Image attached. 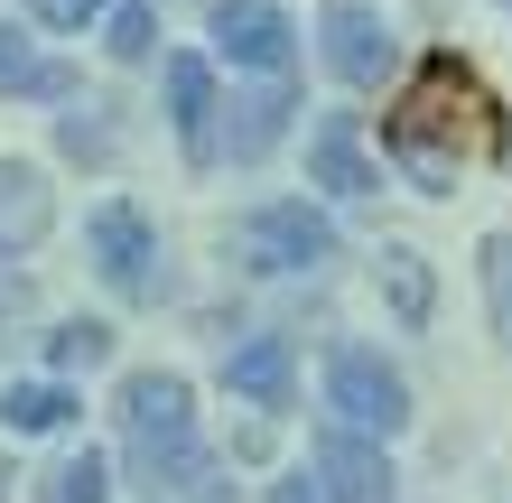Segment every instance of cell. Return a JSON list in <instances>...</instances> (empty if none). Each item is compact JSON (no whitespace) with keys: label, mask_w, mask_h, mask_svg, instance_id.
Listing matches in <instances>:
<instances>
[{"label":"cell","mask_w":512,"mask_h":503,"mask_svg":"<svg viewBox=\"0 0 512 503\" xmlns=\"http://www.w3.org/2000/svg\"><path fill=\"white\" fill-rule=\"evenodd\" d=\"M308 168H317V187H336V196H364V187H373V159H364V140H354L345 112H326V122H317Z\"/></svg>","instance_id":"11"},{"label":"cell","mask_w":512,"mask_h":503,"mask_svg":"<svg viewBox=\"0 0 512 503\" xmlns=\"http://www.w3.org/2000/svg\"><path fill=\"white\" fill-rule=\"evenodd\" d=\"M168 103H177L187 150L215 159V66H205V56H168Z\"/></svg>","instance_id":"10"},{"label":"cell","mask_w":512,"mask_h":503,"mask_svg":"<svg viewBox=\"0 0 512 503\" xmlns=\"http://www.w3.org/2000/svg\"><path fill=\"white\" fill-rule=\"evenodd\" d=\"M215 47L233 66L270 75V84H289V66H298V28L270 10V0H215Z\"/></svg>","instance_id":"5"},{"label":"cell","mask_w":512,"mask_h":503,"mask_svg":"<svg viewBox=\"0 0 512 503\" xmlns=\"http://www.w3.org/2000/svg\"><path fill=\"white\" fill-rule=\"evenodd\" d=\"M289 122V84H261V94H233V131L215 140V159H261Z\"/></svg>","instance_id":"12"},{"label":"cell","mask_w":512,"mask_h":503,"mask_svg":"<svg viewBox=\"0 0 512 503\" xmlns=\"http://www.w3.org/2000/svg\"><path fill=\"white\" fill-rule=\"evenodd\" d=\"M382 150L401 159L429 196H447L457 168H485V159L512 150V122H503V103L485 94V75H475L466 56H419L410 84L382 112Z\"/></svg>","instance_id":"1"},{"label":"cell","mask_w":512,"mask_h":503,"mask_svg":"<svg viewBox=\"0 0 512 503\" xmlns=\"http://www.w3.org/2000/svg\"><path fill=\"white\" fill-rule=\"evenodd\" d=\"M47 354H56V373H94L103 354H112V327L75 317V327H56V336H47Z\"/></svg>","instance_id":"18"},{"label":"cell","mask_w":512,"mask_h":503,"mask_svg":"<svg viewBox=\"0 0 512 503\" xmlns=\"http://www.w3.org/2000/svg\"><path fill=\"white\" fill-rule=\"evenodd\" d=\"M84 243H94V261H103V280L122 289V299H159L168 289V261H159V233H149V215L140 205H103L94 224H84Z\"/></svg>","instance_id":"4"},{"label":"cell","mask_w":512,"mask_h":503,"mask_svg":"<svg viewBox=\"0 0 512 503\" xmlns=\"http://www.w3.org/2000/svg\"><path fill=\"white\" fill-rule=\"evenodd\" d=\"M326 410L345 420V438H364V429H373V438H391V429L410 420V382L391 373L373 345H345L336 364H326Z\"/></svg>","instance_id":"3"},{"label":"cell","mask_w":512,"mask_h":503,"mask_svg":"<svg viewBox=\"0 0 512 503\" xmlns=\"http://www.w3.org/2000/svg\"><path fill=\"white\" fill-rule=\"evenodd\" d=\"M56 140H66L75 159H103V150H112V131L94 122V112H66V131H56Z\"/></svg>","instance_id":"21"},{"label":"cell","mask_w":512,"mask_h":503,"mask_svg":"<svg viewBox=\"0 0 512 503\" xmlns=\"http://www.w3.org/2000/svg\"><path fill=\"white\" fill-rule=\"evenodd\" d=\"M103 0H28V19H47V28H84Z\"/></svg>","instance_id":"22"},{"label":"cell","mask_w":512,"mask_h":503,"mask_svg":"<svg viewBox=\"0 0 512 503\" xmlns=\"http://www.w3.org/2000/svg\"><path fill=\"white\" fill-rule=\"evenodd\" d=\"M317 494L326 503H401L391 494V466H382V448L373 438H317Z\"/></svg>","instance_id":"8"},{"label":"cell","mask_w":512,"mask_h":503,"mask_svg":"<svg viewBox=\"0 0 512 503\" xmlns=\"http://www.w3.org/2000/svg\"><path fill=\"white\" fill-rule=\"evenodd\" d=\"M56 224V196L28 159H0V252H28L38 233Z\"/></svg>","instance_id":"9"},{"label":"cell","mask_w":512,"mask_h":503,"mask_svg":"<svg viewBox=\"0 0 512 503\" xmlns=\"http://www.w3.org/2000/svg\"><path fill=\"white\" fill-rule=\"evenodd\" d=\"M326 66H336L345 84H382V66H391V28H382V10L373 0H326Z\"/></svg>","instance_id":"7"},{"label":"cell","mask_w":512,"mask_h":503,"mask_svg":"<svg viewBox=\"0 0 512 503\" xmlns=\"http://www.w3.org/2000/svg\"><path fill=\"white\" fill-rule=\"evenodd\" d=\"M270 503H326V494H317L308 476H280V485H270Z\"/></svg>","instance_id":"23"},{"label":"cell","mask_w":512,"mask_h":503,"mask_svg":"<svg viewBox=\"0 0 512 503\" xmlns=\"http://www.w3.org/2000/svg\"><path fill=\"white\" fill-rule=\"evenodd\" d=\"M485 299H494V336L512 345V233L485 243Z\"/></svg>","instance_id":"20"},{"label":"cell","mask_w":512,"mask_h":503,"mask_svg":"<svg viewBox=\"0 0 512 503\" xmlns=\"http://www.w3.org/2000/svg\"><path fill=\"white\" fill-rule=\"evenodd\" d=\"M19 299H28V289H19L10 271H0V327H10V317H19Z\"/></svg>","instance_id":"24"},{"label":"cell","mask_w":512,"mask_h":503,"mask_svg":"<svg viewBox=\"0 0 512 503\" xmlns=\"http://www.w3.org/2000/svg\"><path fill=\"white\" fill-rule=\"evenodd\" d=\"M149 47H159V10H149V0H122V10H112V56L140 66Z\"/></svg>","instance_id":"19"},{"label":"cell","mask_w":512,"mask_h":503,"mask_svg":"<svg viewBox=\"0 0 512 503\" xmlns=\"http://www.w3.org/2000/svg\"><path fill=\"white\" fill-rule=\"evenodd\" d=\"M0 94H47V103H66V94H75V66H47V56L0 19Z\"/></svg>","instance_id":"14"},{"label":"cell","mask_w":512,"mask_h":503,"mask_svg":"<svg viewBox=\"0 0 512 503\" xmlns=\"http://www.w3.org/2000/svg\"><path fill=\"white\" fill-rule=\"evenodd\" d=\"M224 382H233L243 401L280 410V401H289V345H280V336H252V345H233V354H224Z\"/></svg>","instance_id":"13"},{"label":"cell","mask_w":512,"mask_h":503,"mask_svg":"<svg viewBox=\"0 0 512 503\" xmlns=\"http://www.w3.org/2000/svg\"><path fill=\"white\" fill-rule=\"evenodd\" d=\"M38 503H112V476H103V457H94V448L56 457L47 476H38Z\"/></svg>","instance_id":"16"},{"label":"cell","mask_w":512,"mask_h":503,"mask_svg":"<svg viewBox=\"0 0 512 503\" xmlns=\"http://www.w3.org/2000/svg\"><path fill=\"white\" fill-rule=\"evenodd\" d=\"M66 420H75L66 382H10L0 392V429H66Z\"/></svg>","instance_id":"15"},{"label":"cell","mask_w":512,"mask_h":503,"mask_svg":"<svg viewBox=\"0 0 512 503\" xmlns=\"http://www.w3.org/2000/svg\"><path fill=\"white\" fill-rule=\"evenodd\" d=\"M382 280H391V308H401V327H429V261L419 252H382Z\"/></svg>","instance_id":"17"},{"label":"cell","mask_w":512,"mask_h":503,"mask_svg":"<svg viewBox=\"0 0 512 503\" xmlns=\"http://www.w3.org/2000/svg\"><path fill=\"white\" fill-rule=\"evenodd\" d=\"M122 438H131L149 494H159V485L187 494V485L215 476L205 448H196V392H187V373H131L122 382Z\"/></svg>","instance_id":"2"},{"label":"cell","mask_w":512,"mask_h":503,"mask_svg":"<svg viewBox=\"0 0 512 503\" xmlns=\"http://www.w3.org/2000/svg\"><path fill=\"white\" fill-rule=\"evenodd\" d=\"M243 252L261 261V271H317V261L336 252V224H326L317 205H261V215L243 224Z\"/></svg>","instance_id":"6"}]
</instances>
